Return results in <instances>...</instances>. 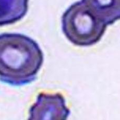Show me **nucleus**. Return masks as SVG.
<instances>
[{"label":"nucleus","mask_w":120,"mask_h":120,"mask_svg":"<svg viewBox=\"0 0 120 120\" xmlns=\"http://www.w3.org/2000/svg\"><path fill=\"white\" fill-rule=\"evenodd\" d=\"M43 54L33 39L20 34H0V80L14 86L36 79Z\"/></svg>","instance_id":"f257e3e1"},{"label":"nucleus","mask_w":120,"mask_h":120,"mask_svg":"<svg viewBox=\"0 0 120 120\" xmlns=\"http://www.w3.org/2000/svg\"><path fill=\"white\" fill-rule=\"evenodd\" d=\"M61 22L62 31L67 39L80 47L98 42L107 27L82 2L69 7L62 15Z\"/></svg>","instance_id":"f03ea898"},{"label":"nucleus","mask_w":120,"mask_h":120,"mask_svg":"<svg viewBox=\"0 0 120 120\" xmlns=\"http://www.w3.org/2000/svg\"><path fill=\"white\" fill-rule=\"evenodd\" d=\"M70 111L61 94L41 93L29 111L30 120H65Z\"/></svg>","instance_id":"7ed1b4c3"},{"label":"nucleus","mask_w":120,"mask_h":120,"mask_svg":"<svg viewBox=\"0 0 120 120\" xmlns=\"http://www.w3.org/2000/svg\"><path fill=\"white\" fill-rule=\"evenodd\" d=\"M92 13L106 26L120 18V0H82Z\"/></svg>","instance_id":"20e7f679"},{"label":"nucleus","mask_w":120,"mask_h":120,"mask_svg":"<svg viewBox=\"0 0 120 120\" xmlns=\"http://www.w3.org/2000/svg\"><path fill=\"white\" fill-rule=\"evenodd\" d=\"M28 10V0H0V26L19 21Z\"/></svg>","instance_id":"39448f33"}]
</instances>
